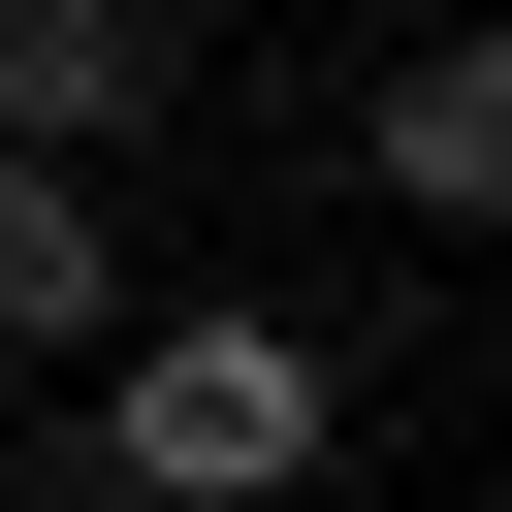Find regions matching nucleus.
<instances>
[{"label": "nucleus", "instance_id": "f257e3e1", "mask_svg": "<svg viewBox=\"0 0 512 512\" xmlns=\"http://www.w3.org/2000/svg\"><path fill=\"white\" fill-rule=\"evenodd\" d=\"M320 416H352V384H320V320L192 288V320H128V352H96V448H64V480H96V512H288V480H320Z\"/></svg>", "mask_w": 512, "mask_h": 512}, {"label": "nucleus", "instance_id": "f03ea898", "mask_svg": "<svg viewBox=\"0 0 512 512\" xmlns=\"http://www.w3.org/2000/svg\"><path fill=\"white\" fill-rule=\"evenodd\" d=\"M160 96H192V32H160V0H0V160H64V192H96Z\"/></svg>", "mask_w": 512, "mask_h": 512}, {"label": "nucleus", "instance_id": "7ed1b4c3", "mask_svg": "<svg viewBox=\"0 0 512 512\" xmlns=\"http://www.w3.org/2000/svg\"><path fill=\"white\" fill-rule=\"evenodd\" d=\"M352 160H384L416 224H512V32H416V64L352 96Z\"/></svg>", "mask_w": 512, "mask_h": 512}, {"label": "nucleus", "instance_id": "20e7f679", "mask_svg": "<svg viewBox=\"0 0 512 512\" xmlns=\"http://www.w3.org/2000/svg\"><path fill=\"white\" fill-rule=\"evenodd\" d=\"M160 288H128V224L64 192V160H0V352H128Z\"/></svg>", "mask_w": 512, "mask_h": 512}]
</instances>
